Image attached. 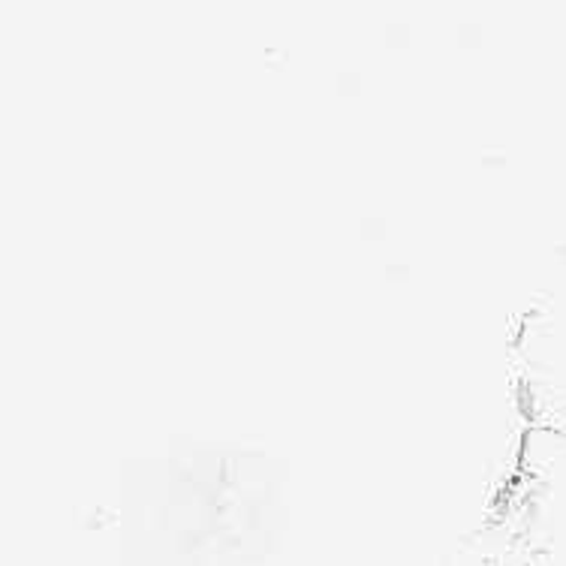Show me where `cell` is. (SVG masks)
<instances>
[]
</instances>
